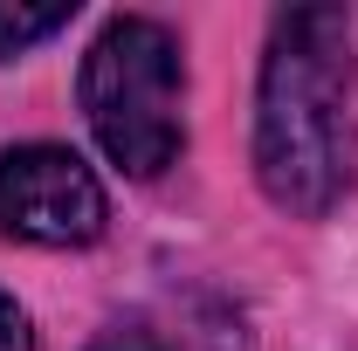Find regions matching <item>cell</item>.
<instances>
[{"label": "cell", "mask_w": 358, "mask_h": 351, "mask_svg": "<svg viewBox=\"0 0 358 351\" xmlns=\"http://www.w3.org/2000/svg\"><path fill=\"white\" fill-rule=\"evenodd\" d=\"M255 179L324 220L358 179V7H282L255 76Z\"/></svg>", "instance_id": "cell-1"}, {"label": "cell", "mask_w": 358, "mask_h": 351, "mask_svg": "<svg viewBox=\"0 0 358 351\" xmlns=\"http://www.w3.org/2000/svg\"><path fill=\"white\" fill-rule=\"evenodd\" d=\"M83 96L90 138L103 159L131 179H159L186 145V55L179 35L152 14H110L83 55Z\"/></svg>", "instance_id": "cell-2"}, {"label": "cell", "mask_w": 358, "mask_h": 351, "mask_svg": "<svg viewBox=\"0 0 358 351\" xmlns=\"http://www.w3.org/2000/svg\"><path fill=\"white\" fill-rule=\"evenodd\" d=\"M110 220L103 179L69 145H7L0 152V234L35 248H90Z\"/></svg>", "instance_id": "cell-3"}, {"label": "cell", "mask_w": 358, "mask_h": 351, "mask_svg": "<svg viewBox=\"0 0 358 351\" xmlns=\"http://www.w3.org/2000/svg\"><path fill=\"white\" fill-rule=\"evenodd\" d=\"M83 351H241V324L221 303L179 296L159 310H131L117 324H103Z\"/></svg>", "instance_id": "cell-4"}, {"label": "cell", "mask_w": 358, "mask_h": 351, "mask_svg": "<svg viewBox=\"0 0 358 351\" xmlns=\"http://www.w3.org/2000/svg\"><path fill=\"white\" fill-rule=\"evenodd\" d=\"M69 21H76V0H62V7H0V62L48 42V35H62Z\"/></svg>", "instance_id": "cell-5"}, {"label": "cell", "mask_w": 358, "mask_h": 351, "mask_svg": "<svg viewBox=\"0 0 358 351\" xmlns=\"http://www.w3.org/2000/svg\"><path fill=\"white\" fill-rule=\"evenodd\" d=\"M0 351H35V331H28V310L0 289Z\"/></svg>", "instance_id": "cell-6"}]
</instances>
